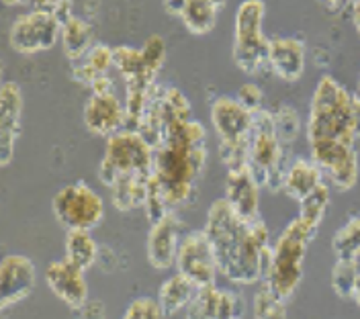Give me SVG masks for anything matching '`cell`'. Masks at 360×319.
Returning <instances> with one entry per match:
<instances>
[{"label": "cell", "instance_id": "7a4b0ae2", "mask_svg": "<svg viewBox=\"0 0 360 319\" xmlns=\"http://www.w3.org/2000/svg\"><path fill=\"white\" fill-rule=\"evenodd\" d=\"M207 131L199 121L168 127L154 152L152 181L172 211L186 205L201 181L207 164Z\"/></svg>", "mask_w": 360, "mask_h": 319}, {"label": "cell", "instance_id": "d6986e66", "mask_svg": "<svg viewBox=\"0 0 360 319\" xmlns=\"http://www.w3.org/2000/svg\"><path fill=\"white\" fill-rule=\"evenodd\" d=\"M269 68L283 82H297L305 74V44L297 37H272Z\"/></svg>", "mask_w": 360, "mask_h": 319}, {"label": "cell", "instance_id": "f35d334b", "mask_svg": "<svg viewBox=\"0 0 360 319\" xmlns=\"http://www.w3.org/2000/svg\"><path fill=\"white\" fill-rule=\"evenodd\" d=\"M350 8H352V23L356 29V35L360 37V0H350Z\"/></svg>", "mask_w": 360, "mask_h": 319}, {"label": "cell", "instance_id": "e575fe53", "mask_svg": "<svg viewBox=\"0 0 360 319\" xmlns=\"http://www.w3.org/2000/svg\"><path fill=\"white\" fill-rule=\"evenodd\" d=\"M164 311L158 303V299L152 297H137L129 303L125 315L121 319H164Z\"/></svg>", "mask_w": 360, "mask_h": 319}, {"label": "cell", "instance_id": "ac0fdd59", "mask_svg": "<svg viewBox=\"0 0 360 319\" xmlns=\"http://www.w3.org/2000/svg\"><path fill=\"white\" fill-rule=\"evenodd\" d=\"M180 221L174 211H168L164 217L152 223L146 252H148V262L156 271H168L176 264V254L180 246Z\"/></svg>", "mask_w": 360, "mask_h": 319}, {"label": "cell", "instance_id": "7402d4cb", "mask_svg": "<svg viewBox=\"0 0 360 319\" xmlns=\"http://www.w3.org/2000/svg\"><path fill=\"white\" fill-rule=\"evenodd\" d=\"M62 51L72 64L80 62L86 53L90 51L92 44V27L86 19L72 15L70 19H66L62 23Z\"/></svg>", "mask_w": 360, "mask_h": 319}, {"label": "cell", "instance_id": "7bdbcfd3", "mask_svg": "<svg viewBox=\"0 0 360 319\" xmlns=\"http://www.w3.org/2000/svg\"><path fill=\"white\" fill-rule=\"evenodd\" d=\"M356 94L360 96V72H359V89H356Z\"/></svg>", "mask_w": 360, "mask_h": 319}, {"label": "cell", "instance_id": "3957f363", "mask_svg": "<svg viewBox=\"0 0 360 319\" xmlns=\"http://www.w3.org/2000/svg\"><path fill=\"white\" fill-rule=\"evenodd\" d=\"M360 137V96L336 78L321 76L315 84L307 117V143H350Z\"/></svg>", "mask_w": 360, "mask_h": 319}, {"label": "cell", "instance_id": "1f68e13d", "mask_svg": "<svg viewBox=\"0 0 360 319\" xmlns=\"http://www.w3.org/2000/svg\"><path fill=\"white\" fill-rule=\"evenodd\" d=\"M252 315L254 319H287V301L274 295L262 282V287L254 295Z\"/></svg>", "mask_w": 360, "mask_h": 319}, {"label": "cell", "instance_id": "44dd1931", "mask_svg": "<svg viewBox=\"0 0 360 319\" xmlns=\"http://www.w3.org/2000/svg\"><path fill=\"white\" fill-rule=\"evenodd\" d=\"M197 285L191 282L184 274H172L160 285L158 291V303L164 311V315H176L179 311H184L193 297L197 293Z\"/></svg>", "mask_w": 360, "mask_h": 319}, {"label": "cell", "instance_id": "8992f818", "mask_svg": "<svg viewBox=\"0 0 360 319\" xmlns=\"http://www.w3.org/2000/svg\"><path fill=\"white\" fill-rule=\"evenodd\" d=\"M156 148L135 129H121L107 137L105 156L98 166L101 181L112 186L129 176H152Z\"/></svg>", "mask_w": 360, "mask_h": 319}, {"label": "cell", "instance_id": "f1b7e54d", "mask_svg": "<svg viewBox=\"0 0 360 319\" xmlns=\"http://www.w3.org/2000/svg\"><path fill=\"white\" fill-rule=\"evenodd\" d=\"M332 250L336 260H359L360 258V215L350 217L332 237Z\"/></svg>", "mask_w": 360, "mask_h": 319}, {"label": "cell", "instance_id": "ffe728a7", "mask_svg": "<svg viewBox=\"0 0 360 319\" xmlns=\"http://www.w3.org/2000/svg\"><path fill=\"white\" fill-rule=\"evenodd\" d=\"M323 183H326L323 172L319 170V166L315 164L314 160L295 158L292 162H289V166L285 170L283 190L299 203Z\"/></svg>", "mask_w": 360, "mask_h": 319}, {"label": "cell", "instance_id": "5b68a950", "mask_svg": "<svg viewBox=\"0 0 360 319\" xmlns=\"http://www.w3.org/2000/svg\"><path fill=\"white\" fill-rule=\"evenodd\" d=\"M264 17V0H242L236 8L231 60L244 74H256L269 66L270 39L262 31Z\"/></svg>", "mask_w": 360, "mask_h": 319}, {"label": "cell", "instance_id": "277c9868", "mask_svg": "<svg viewBox=\"0 0 360 319\" xmlns=\"http://www.w3.org/2000/svg\"><path fill=\"white\" fill-rule=\"evenodd\" d=\"M314 237L315 229L305 226L299 217H295L272 242L270 266L262 282L276 297L289 301L299 289L303 280L305 254Z\"/></svg>", "mask_w": 360, "mask_h": 319}, {"label": "cell", "instance_id": "7c38bea8", "mask_svg": "<svg viewBox=\"0 0 360 319\" xmlns=\"http://www.w3.org/2000/svg\"><path fill=\"white\" fill-rule=\"evenodd\" d=\"M82 121L90 134L101 137H111L125 129L127 125V111L125 105L119 100V96L112 92H92L84 109Z\"/></svg>", "mask_w": 360, "mask_h": 319}, {"label": "cell", "instance_id": "74e56055", "mask_svg": "<svg viewBox=\"0 0 360 319\" xmlns=\"http://www.w3.org/2000/svg\"><path fill=\"white\" fill-rule=\"evenodd\" d=\"M186 2H188V0H162V6H164V11H166L168 15L179 17L180 19V15H182Z\"/></svg>", "mask_w": 360, "mask_h": 319}, {"label": "cell", "instance_id": "52a82bcc", "mask_svg": "<svg viewBox=\"0 0 360 319\" xmlns=\"http://www.w3.org/2000/svg\"><path fill=\"white\" fill-rule=\"evenodd\" d=\"M248 166L264 188L272 193L283 188L285 170L289 166L285 160V143L276 134L274 115L264 109L254 113V127L248 139Z\"/></svg>", "mask_w": 360, "mask_h": 319}, {"label": "cell", "instance_id": "30bf717a", "mask_svg": "<svg viewBox=\"0 0 360 319\" xmlns=\"http://www.w3.org/2000/svg\"><path fill=\"white\" fill-rule=\"evenodd\" d=\"M309 152H311V160L323 172V178H328V183L334 188L346 193L356 186L360 162L354 145L321 141V143H309Z\"/></svg>", "mask_w": 360, "mask_h": 319}, {"label": "cell", "instance_id": "ab89813d", "mask_svg": "<svg viewBox=\"0 0 360 319\" xmlns=\"http://www.w3.org/2000/svg\"><path fill=\"white\" fill-rule=\"evenodd\" d=\"M6 6H19V4H27V2H31V0H2Z\"/></svg>", "mask_w": 360, "mask_h": 319}, {"label": "cell", "instance_id": "d6a6232c", "mask_svg": "<svg viewBox=\"0 0 360 319\" xmlns=\"http://www.w3.org/2000/svg\"><path fill=\"white\" fill-rule=\"evenodd\" d=\"M274 115V127H276V134L281 137V141L285 145H289L292 139H297L299 134V117L292 111L289 105H283Z\"/></svg>", "mask_w": 360, "mask_h": 319}, {"label": "cell", "instance_id": "ee69618b", "mask_svg": "<svg viewBox=\"0 0 360 319\" xmlns=\"http://www.w3.org/2000/svg\"><path fill=\"white\" fill-rule=\"evenodd\" d=\"M66 2H74V0H66Z\"/></svg>", "mask_w": 360, "mask_h": 319}, {"label": "cell", "instance_id": "ba28073f", "mask_svg": "<svg viewBox=\"0 0 360 319\" xmlns=\"http://www.w3.org/2000/svg\"><path fill=\"white\" fill-rule=\"evenodd\" d=\"M51 211L64 229L92 231L105 219L103 197L84 181L62 186L51 201Z\"/></svg>", "mask_w": 360, "mask_h": 319}, {"label": "cell", "instance_id": "603a6c76", "mask_svg": "<svg viewBox=\"0 0 360 319\" xmlns=\"http://www.w3.org/2000/svg\"><path fill=\"white\" fill-rule=\"evenodd\" d=\"M112 68V47L107 44H94L90 51L72 66V76L76 82L92 86L101 76H107V72Z\"/></svg>", "mask_w": 360, "mask_h": 319}, {"label": "cell", "instance_id": "60d3db41", "mask_svg": "<svg viewBox=\"0 0 360 319\" xmlns=\"http://www.w3.org/2000/svg\"><path fill=\"white\" fill-rule=\"evenodd\" d=\"M352 299H354V303L360 307V276H359V282H356V289H354V297H352Z\"/></svg>", "mask_w": 360, "mask_h": 319}, {"label": "cell", "instance_id": "d590c367", "mask_svg": "<svg viewBox=\"0 0 360 319\" xmlns=\"http://www.w3.org/2000/svg\"><path fill=\"white\" fill-rule=\"evenodd\" d=\"M236 98L246 107L248 111L258 113V111L262 109V103H264V92H262V89H260L258 84H254V82H246V84H242V86H240V91H238V94H236Z\"/></svg>", "mask_w": 360, "mask_h": 319}, {"label": "cell", "instance_id": "4fadbf2b", "mask_svg": "<svg viewBox=\"0 0 360 319\" xmlns=\"http://www.w3.org/2000/svg\"><path fill=\"white\" fill-rule=\"evenodd\" d=\"M211 125L219 141L225 143H240L248 141L252 127H254V113L248 111L246 107L236 96H217L211 103Z\"/></svg>", "mask_w": 360, "mask_h": 319}, {"label": "cell", "instance_id": "4dcf8cb0", "mask_svg": "<svg viewBox=\"0 0 360 319\" xmlns=\"http://www.w3.org/2000/svg\"><path fill=\"white\" fill-rule=\"evenodd\" d=\"M359 276V260H336L330 274V287L340 299H352Z\"/></svg>", "mask_w": 360, "mask_h": 319}, {"label": "cell", "instance_id": "4316f807", "mask_svg": "<svg viewBox=\"0 0 360 319\" xmlns=\"http://www.w3.org/2000/svg\"><path fill=\"white\" fill-rule=\"evenodd\" d=\"M217 11L219 8L211 0H188L180 15V21L191 35L201 37L213 31L217 23Z\"/></svg>", "mask_w": 360, "mask_h": 319}, {"label": "cell", "instance_id": "9c48e42d", "mask_svg": "<svg viewBox=\"0 0 360 319\" xmlns=\"http://www.w3.org/2000/svg\"><path fill=\"white\" fill-rule=\"evenodd\" d=\"M62 37V21L53 15L29 11L19 15L8 29V44L21 56H35L56 46Z\"/></svg>", "mask_w": 360, "mask_h": 319}, {"label": "cell", "instance_id": "6da1fadb", "mask_svg": "<svg viewBox=\"0 0 360 319\" xmlns=\"http://www.w3.org/2000/svg\"><path fill=\"white\" fill-rule=\"evenodd\" d=\"M213 246L219 274L236 285L264 280L270 266V231L262 217L248 223L240 219L225 199L213 201L202 229Z\"/></svg>", "mask_w": 360, "mask_h": 319}, {"label": "cell", "instance_id": "8fae6325", "mask_svg": "<svg viewBox=\"0 0 360 319\" xmlns=\"http://www.w3.org/2000/svg\"><path fill=\"white\" fill-rule=\"evenodd\" d=\"M176 273L184 274L197 287L215 285L219 274L217 258L205 231H191L180 240L176 254Z\"/></svg>", "mask_w": 360, "mask_h": 319}, {"label": "cell", "instance_id": "9a60e30c", "mask_svg": "<svg viewBox=\"0 0 360 319\" xmlns=\"http://www.w3.org/2000/svg\"><path fill=\"white\" fill-rule=\"evenodd\" d=\"M22 91L13 80L0 86V166H8L21 136Z\"/></svg>", "mask_w": 360, "mask_h": 319}, {"label": "cell", "instance_id": "5bb4252c", "mask_svg": "<svg viewBox=\"0 0 360 319\" xmlns=\"http://www.w3.org/2000/svg\"><path fill=\"white\" fill-rule=\"evenodd\" d=\"M37 268L31 258L8 254L0 262V307L8 309L33 293Z\"/></svg>", "mask_w": 360, "mask_h": 319}, {"label": "cell", "instance_id": "484cf974", "mask_svg": "<svg viewBox=\"0 0 360 319\" xmlns=\"http://www.w3.org/2000/svg\"><path fill=\"white\" fill-rule=\"evenodd\" d=\"M64 250H66V260H70L74 266L82 268L84 273L92 268L94 262L98 260V246L86 229H70L66 233Z\"/></svg>", "mask_w": 360, "mask_h": 319}, {"label": "cell", "instance_id": "2e32d148", "mask_svg": "<svg viewBox=\"0 0 360 319\" xmlns=\"http://www.w3.org/2000/svg\"><path fill=\"white\" fill-rule=\"evenodd\" d=\"M45 285L60 301H64L68 307L76 311H80L89 303V282L84 278V271L74 266L66 258L47 264Z\"/></svg>", "mask_w": 360, "mask_h": 319}, {"label": "cell", "instance_id": "8d00e7d4", "mask_svg": "<svg viewBox=\"0 0 360 319\" xmlns=\"http://www.w3.org/2000/svg\"><path fill=\"white\" fill-rule=\"evenodd\" d=\"M31 6L33 11L58 17L62 23L72 17V2H66V0H31Z\"/></svg>", "mask_w": 360, "mask_h": 319}, {"label": "cell", "instance_id": "83f0119b", "mask_svg": "<svg viewBox=\"0 0 360 319\" xmlns=\"http://www.w3.org/2000/svg\"><path fill=\"white\" fill-rule=\"evenodd\" d=\"M184 319H224V289L215 285L199 287L184 309Z\"/></svg>", "mask_w": 360, "mask_h": 319}, {"label": "cell", "instance_id": "cb8c5ba5", "mask_svg": "<svg viewBox=\"0 0 360 319\" xmlns=\"http://www.w3.org/2000/svg\"><path fill=\"white\" fill-rule=\"evenodd\" d=\"M112 68L117 70L127 84H154L156 76L150 72L141 49L129 46H119L112 49Z\"/></svg>", "mask_w": 360, "mask_h": 319}, {"label": "cell", "instance_id": "d4e9b609", "mask_svg": "<svg viewBox=\"0 0 360 319\" xmlns=\"http://www.w3.org/2000/svg\"><path fill=\"white\" fill-rule=\"evenodd\" d=\"M152 176H129L121 178L109 186L112 195V205L119 211H134L146 205L148 193H150Z\"/></svg>", "mask_w": 360, "mask_h": 319}, {"label": "cell", "instance_id": "b9f144b4", "mask_svg": "<svg viewBox=\"0 0 360 319\" xmlns=\"http://www.w3.org/2000/svg\"><path fill=\"white\" fill-rule=\"evenodd\" d=\"M211 2H213L217 8H221V6H225V2H227V0H211Z\"/></svg>", "mask_w": 360, "mask_h": 319}, {"label": "cell", "instance_id": "e0dca14e", "mask_svg": "<svg viewBox=\"0 0 360 319\" xmlns=\"http://www.w3.org/2000/svg\"><path fill=\"white\" fill-rule=\"evenodd\" d=\"M260 186L250 166L227 170L225 176V201L233 213L248 223L260 219Z\"/></svg>", "mask_w": 360, "mask_h": 319}, {"label": "cell", "instance_id": "836d02e7", "mask_svg": "<svg viewBox=\"0 0 360 319\" xmlns=\"http://www.w3.org/2000/svg\"><path fill=\"white\" fill-rule=\"evenodd\" d=\"M141 56H143V60H146L150 72L154 76H158V72L162 70L164 62H166V41H164V37L150 35L143 41V46H141Z\"/></svg>", "mask_w": 360, "mask_h": 319}, {"label": "cell", "instance_id": "f546056e", "mask_svg": "<svg viewBox=\"0 0 360 319\" xmlns=\"http://www.w3.org/2000/svg\"><path fill=\"white\" fill-rule=\"evenodd\" d=\"M330 207V186L328 183H323L319 188H315L311 195H307L303 201H299V219L309 226L311 229L317 231V228L321 226L326 213Z\"/></svg>", "mask_w": 360, "mask_h": 319}]
</instances>
